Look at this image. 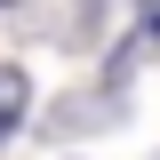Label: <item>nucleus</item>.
<instances>
[{"label": "nucleus", "instance_id": "obj_1", "mask_svg": "<svg viewBox=\"0 0 160 160\" xmlns=\"http://www.w3.org/2000/svg\"><path fill=\"white\" fill-rule=\"evenodd\" d=\"M24 104H32V80H24L16 64H0V144L24 128Z\"/></svg>", "mask_w": 160, "mask_h": 160}]
</instances>
